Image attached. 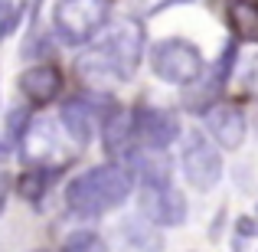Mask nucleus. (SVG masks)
<instances>
[{"instance_id":"nucleus-1","label":"nucleus","mask_w":258,"mask_h":252,"mask_svg":"<svg viewBox=\"0 0 258 252\" xmlns=\"http://www.w3.org/2000/svg\"><path fill=\"white\" fill-rule=\"evenodd\" d=\"M144 56V30L134 17H114L105 30L92 39L85 56H79L76 69L85 82L95 85H118L138 72Z\"/></svg>"},{"instance_id":"nucleus-17","label":"nucleus","mask_w":258,"mask_h":252,"mask_svg":"<svg viewBox=\"0 0 258 252\" xmlns=\"http://www.w3.org/2000/svg\"><path fill=\"white\" fill-rule=\"evenodd\" d=\"M17 17H20L17 0H4V33H7V36L17 33Z\"/></svg>"},{"instance_id":"nucleus-15","label":"nucleus","mask_w":258,"mask_h":252,"mask_svg":"<svg viewBox=\"0 0 258 252\" xmlns=\"http://www.w3.org/2000/svg\"><path fill=\"white\" fill-rule=\"evenodd\" d=\"M33 128V118H30V108H10L4 118V154H13L20 144L26 141Z\"/></svg>"},{"instance_id":"nucleus-2","label":"nucleus","mask_w":258,"mask_h":252,"mask_svg":"<svg viewBox=\"0 0 258 252\" xmlns=\"http://www.w3.org/2000/svg\"><path fill=\"white\" fill-rule=\"evenodd\" d=\"M134 177L131 167L118 164V161H108V164H95L82 170L76 180H69L66 187V207L72 210L76 216H101L108 210H118L121 203L131 196Z\"/></svg>"},{"instance_id":"nucleus-10","label":"nucleus","mask_w":258,"mask_h":252,"mask_svg":"<svg viewBox=\"0 0 258 252\" xmlns=\"http://www.w3.org/2000/svg\"><path fill=\"white\" fill-rule=\"evenodd\" d=\"M134 141H138V134H134V112L111 105L105 112V118H101V144H105V151L111 154V161L131 158Z\"/></svg>"},{"instance_id":"nucleus-9","label":"nucleus","mask_w":258,"mask_h":252,"mask_svg":"<svg viewBox=\"0 0 258 252\" xmlns=\"http://www.w3.org/2000/svg\"><path fill=\"white\" fill-rule=\"evenodd\" d=\"M232 63H235V43H229L226 49H222L219 63L213 66V72H203L200 79H196L193 85H186V112H203L206 115L209 108L216 105V98H219V92L226 88L229 82V72H232Z\"/></svg>"},{"instance_id":"nucleus-12","label":"nucleus","mask_w":258,"mask_h":252,"mask_svg":"<svg viewBox=\"0 0 258 252\" xmlns=\"http://www.w3.org/2000/svg\"><path fill=\"white\" fill-rule=\"evenodd\" d=\"M59 88H62V76H59L56 66H30V69L20 76V92L26 95V102H33V105H49L52 98L59 95Z\"/></svg>"},{"instance_id":"nucleus-4","label":"nucleus","mask_w":258,"mask_h":252,"mask_svg":"<svg viewBox=\"0 0 258 252\" xmlns=\"http://www.w3.org/2000/svg\"><path fill=\"white\" fill-rule=\"evenodd\" d=\"M151 69L167 85H193L206 72V63H203V53L189 39L170 36L160 39L151 49Z\"/></svg>"},{"instance_id":"nucleus-14","label":"nucleus","mask_w":258,"mask_h":252,"mask_svg":"<svg viewBox=\"0 0 258 252\" xmlns=\"http://www.w3.org/2000/svg\"><path fill=\"white\" fill-rule=\"evenodd\" d=\"M229 23L239 39L258 43V0H229Z\"/></svg>"},{"instance_id":"nucleus-8","label":"nucleus","mask_w":258,"mask_h":252,"mask_svg":"<svg viewBox=\"0 0 258 252\" xmlns=\"http://www.w3.org/2000/svg\"><path fill=\"white\" fill-rule=\"evenodd\" d=\"M134 134H138V144L144 147H170L176 138H180V121L170 108L160 105H141L134 108Z\"/></svg>"},{"instance_id":"nucleus-5","label":"nucleus","mask_w":258,"mask_h":252,"mask_svg":"<svg viewBox=\"0 0 258 252\" xmlns=\"http://www.w3.org/2000/svg\"><path fill=\"white\" fill-rule=\"evenodd\" d=\"M180 170L186 177L189 187L196 190H213L222 180V154L209 134H203L200 128H189L183 134L180 147Z\"/></svg>"},{"instance_id":"nucleus-7","label":"nucleus","mask_w":258,"mask_h":252,"mask_svg":"<svg viewBox=\"0 0 258 252\" xmlns=\"http://www.w3.org/2000/svg\"><path fill=\"white\" fill-rule=\"evenodd\" d=\"M105 98L101 95H76V98H69L62 105V112H59V121H62V128L69 131V138L76 141L79 147L88 144V138L95 134V128L101 125V118H105Z\"/></svg>"},{"instance_id":"nucleus-16","label":"nucleus","mask_w":258,"mask_h":252,"mask_svg":"<svg viewBox=\"0 0 258 252\" xmlns=\"http://www.w3.org/2000/svg\"><path fill=\"white\" fill-rule=\"evenodd\" d=\"M62 252H111V249L105 246V239L98 233H76L66 239Z\"/></svg>"},{"instance_id":"nucleus-18","label":"nucleus","mask_w":258,"mask_h":252,"mask_svg":"<svg viewBox=\"0 0 258 252\" xmlns=\"http://www.w3.org/2000/svg\"><path fill=\"white\" fill-rule=\"evenodd\" d=\"M33 252H49V249H33Z\"/></svg>"},{"instance_id":"nucleus-6","label":"nucleus","mask_w":258,"mask_h":252,"mask_svg":"<svg viewBox=\"0 0 258 252\" xmlns=\"http://www.w3.org/2000/svg\"><path fill=\"white\" fill-rule=\"evenodd\" d=\"M138 207H141V216H147L154 226H183L186 223V196L170 180L141 183Z\"/></svg>"},{"instance_id":"nucleus-11","label":"nucleus","mask_w":258,"mask_h":252,"mask_svg":"<svg viewBox=\"0 0 258 252\" xmlns=\"http://www.w3.org/2000/svg\"><path fill=\"white\" fill-rule=\"evenodd\" d=\"M206 131L226 151H235L245 141V115L232 105H213L206 112Z\"/></svg>"},{"instance_id":"nucleus-3","label":"nucleus","mask_w":258,"mask_h":252,"mask_svg":"<svg viewBox=\"0 0 258 252\" xmlns=\"http://www.w3.org/2000/svg\"><path fill=\"white\" fill-rule=\"evenodd\" d=\"M108 0H59L52 10V30L66 46H85L105 30Z\"/></svg>"},{"instance_id":"nucleus-13","label":"nucleus","mask_w":258,"mask_h":252,"mask_svg":"<svg viewBox=\"0 0 258 252\" xmlns=\"http://www.w3.org/2000/svg\"><path fill=\"white\" fill-rule=\"evenodd\" d=\"M121 233H124V252H160L164 249V242L154 233V223L147 220V216L127 220L124 226H121Z\"/></svg>"}]
</instances>
